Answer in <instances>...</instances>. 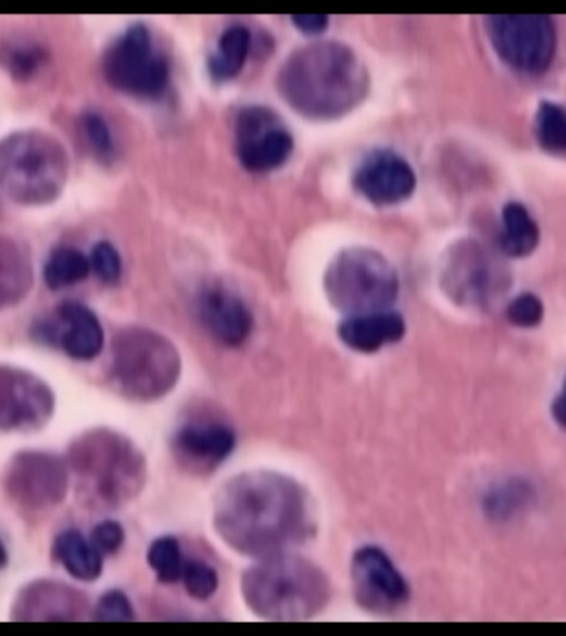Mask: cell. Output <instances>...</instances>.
I'll list each match as a JSON object with an SVG mask.
<instances>
[{"label": "cell", "mask_w": 566, "mask_h": 636, "mask_svg": "<svg viewBox=\"0 0 566 636\" xmlns=\"http://www.w3.org/2000/svg\"><path fill=\"white\" fill-rule=\"evenodd\" d=\"M212 515L221 540L255 560L293 552L314 532L304 488L271 470H250L229 479L216 496Z\"/></svg>", "instance_id": "1"}, {"label": "cell", "mask_w": 566, "mask_h": 636, "mask_svg": "<svg viewBox=\"0 0 566 636\" xmlns=\"http://www.w3.org/2000/svg\"><path fill=\"white\" fill-rule=\"evenodd\" d=\"M276 86L285 103L312 119L345 115L365 97L368 73L345 43L317 41L296 49L282 63Z\"/></svg>", "instance_id": "2"}, {"label": "cell", "mask_w": 566, "mask_h": 636, "mask_svg": "<svg viewBox=\"0 0 566 636\" xmlns=\"http://www.w3.org/2000/svg\"><path fill=\"white\" fill-rule=\"evenodd\" d=\"M65 463L75 480L77 497L94 510L126 505L139 494L147 478L146 459L137 446L105 428L74 439Z\"/></svg>", "instance_id": "3"}, {"label": "cell", "mask_w": 566, "mask_h": 636, "mask_svg": "<svg viewBox=\"0 0 566 636\" xmlns=\"http://www.w3.org/2000/svg\"><path fill=\"white\" fill-rule=\"evenodd\" d=\"M248 607L268 621H304L329 601L326 574L312 561L293 552L256 560L241 576Z\"/></svg>", "instance_id": "4"}, {"label": "cell", "mask_w": 566, "mask_h": 636, "mask_svg": "<svg viewBox=\"0 0 566 636\" xmlns=\"http://www.w3.org/2000/svg\"><path fill=\"white\" fill-rule=\"evenodd\" d=\"M70 170L66 149L54 137L25 129L0 140V190L24 206H39L60 196Z\"/></svg>", "instance_id": "5"}, {"label": "cell", "mask_w": 566, "mask_h": 636, "mask_svg": "<svg viewBox=\"0 0 566 636\" xmlns=\"http://www.w3.org/2000/svg\"><path fill=\"white\" fill-rule=\"evenodd\" d=\"M109 372L115 387L125 396L155 400L176 385L180 357L163 335L145 327H127L113 340Z\"/></svg>", "instance_id": "6"}, {"label": "cell", "mask_w": 566, "mask_h": 636, "mask_svg": "<svg viewBox=\"0 0 566 636\" xmlns=\"http://www.w3.org/2000/svg\"><path fill=\"white\" fill-rule=\"evenodd\" d=\"M324 284L333 305L349 315L386 311L398 293L391 264L376 250L364 247L339 252L328 265Z\"/></svg>", "instance_id": "7"}, {"label": "cell", "mask_w": 566, "mask_h": 636, "mask_svg": "<svg viewBox=\"0 0 566 636\" xmlns=\"http://www.w3.org/2000/svg\"><path fill=\"white\" fill-rule=\"evenodd\" d=\"M102 72L106 82L123 93L155 100L169 83V64L154 44L148 28L128 27L105 51Z\"/></svg>", "instance_id": "8"}, {"label": "cell", "mask_w": 566, "mask_h": 636, "mask_svg": "<svg viewBox=\"0 0 566 636\" xmlns=\"http://www.w3.org/2000/svg\"><path fill=\"white\" fill-rule=\"evenodd\" d=\"M486 31L496 54L516 71L539 74L554 59L556 29L548 15H488Z\"/></svg>", "instance_id": "9"}, {"label": "cell", "mask_w": 566, "mask_h": 636, "mask_svg": "<svg viewBox=\"0 0 566 636\" xmlns=\"http://www.w3.org/2000/svg\"><path fill=\"white\" fill-rule=\"evenodd\" d=\"M70 473L57 456L24 450L15 453L2 473V487L9 499L22 510L44 512L66 497Z\"/></svg>", "instance_id": "10"}, {"label": "cell", "mask_w": 566, "mask_h": 636, "mask_svg": "<svg viewBox=\"0 0 566 636\" xmlns=\"http://www.w3.org/2000/svg\"><path fill=\"white\" fill-rule=\"evenodd\" d=\"M235 149L241 166L266 173L282 166L293 152V137L279 117L262 105L242 107L234 124Z\"/></svg>", "instance_id": "11"}, {"label": "cell", "mask_w": 566, "mask_h": 636, "mask_svg": "<svg viewBox=\"0 0 566 636\" xmlns=\"http://www.w3.org/2000/svg\"><path fill=\"white\" fill-rule=\"evenodd\" d=\"M350 577L356 602L366 611L390 614L409 601L408 582L388 554L378 546L358 549L350 562Z\"/></svg>", "instance_id": "12"}, {"label": "cell", "mask_w": 566, "mask_h": 636, "mask_svg": "<svg viewBox=\"0 0 566 636\" xmlns=\"http://www.w3.org/2000/svg\"><path fill=\"white\" fill-rule=\"evenodd\" d=\"M54 396L48 384L25 369L0 365V430L32 431L51 418Z\"/></svg>", "instance_id": "13"}, {"label": "cell", "mask_w": 566, "mask_h": 636, "mask_svg": "<svg viewBox=\"0 0 566 636\" xmlns=\"http://www.w3.org/2000/svg\"><path fill=\"white\" fill-rule=\"evenodd\" d=\"M237 435L226 421L195 418L174 432L171 450L176 460L189 471L206 473L218 468L233 452Z\"/></svg>", "instance_id": "14"}, {"label": "cell", "mask_w": 566, "mask_h": 636, "mask_svg": "<svg viewBox=\"0 0 566 636\" xmlns=\"http://www.w3.org/2000/svg\"><path fill=\"white\" fill-rule=\"evenodd\" d=\"M353 185L368 201L390 206L411 196L416 188V174L401 155L378 148L369 152L358 164Z\"/></svg>", "instance_id": "15"}, {"label": "cell", "mask_w": 566, "mask_h": 636, "mask_svg": "<svg viewBox=\"0 0 566 636\" xmlns=\"http://www.w3.org/2000/svg\"><path fill=\"white\" fill-rule=\"evenodd\" d=\"M87 612V598L80 590L55 580H38L17 594L12 618L20 622H69L81 621Z\"/></svg>", "instance_id": "16"}, {"label": "cell", "mask_w": 566, "mask_h": 636, "mask_svg": "<svg viewBox=\"0 0 566 636\" xmlns=\"http://www.w3.org/2000/svg\"><path fill=\"white\" fill-rule=\"evenodd\" d=\"M42 338L54 342L72 358L90 361L96 357L104 344V332L95 313L77 301L59 305L53 321L39 329Z\"/></svg>", "instance_id": "17"}, {"label": "cell", "mask_w": 566, "mask_h": 636, "mask_svg": "<svg viewBox=\"0 0 566 636\" xmlns=\"http://www.w3.org/2000/svg\"><path fill=\"white\" fill-rule=\"evenodd\" d=\"M494 265L479 244L459 243L449 257L442 274V284L454 301L465 304L484 303L499 286Z\"/></svg>", "instance_id": "18"}, {"label": "cell", "mask_w": 566, "mask_h": 636, "mask_svg": "<svg viewBox=\"0 0 566 636\" xmlns=\"http://www.w3.org/2000/svg\"><path fill=\"white\" fill-rule=\"evenodd\" d=\"M197 311L207 331L227 346H239L249 337L253 319L245 303L222 285L203 288Z\"/></svg>", "instance_id": "19"}, {"label": "cell", "mask_w": 566, "mask_h": 636, "mask_svg": "<svg viewBox=\"0 0 566 636\" xmlns=\"http://www.w3.org/2000/svg\"><path fill=\"white\" fill-rule=\"evenodd\" d=\"M405 331L402 316L388 311L350 315L338 326L343 343L363 353H373L384 345L399 341Z\"/></svg>", "instance_id": "20"}, {"label": "cell", "mask_w": 566, "mask_h": 636, "mask_svg": "<svg viewBox=\"0 0 566 636\" xmlns=\"http://www.w3.org/2000/svg\"><path fill=\"white\" fill-rule=\"evenodd\" d=\"M537 500L536 486L522 476L497 480L485 490L481 507L493 522L506 523L524 514Z\"/></svg>", "instance_id": "21"}, {"label": "cell", "mask_w": 566, "mask_h": 636, "mask_svg": "<svg viewBox=\"0 0 566 636\" xmlns=\"http://www.w3.org/2000/svg\"><path fill=\"white\" fill-rule=\"evenodd\" d=\"M33 283L28 253L13 239L0 234V310L22 301Z\"/></svg>", "instance_id": "22"}, {"label": "cell", "mask_w": 566, "mask_h": 636, "mask_svg": "<svg viewBox=\"0 0 566 636\" xmlns=\"http://www.w3.org/2000/svg\"><path fill=\"white\" fill-rule=\"evenodd\" d=\"M53 553L64 570L76 580L92 582L102 574L104 556L90 538L76 529H66L56 535Z\"/></svg>", "instance_id": "23"}, {"label": "cell", "mask_w": 566, "mask_h": 636, "mask_svg": "<svg viewBox=\"0 0 566 636\" xmlns=\"http://www.w3.org/2000/svg\"><path fill=\"white\" fill-rule=\"evenodd\" d=\"M46 46L36 39L14 37L0 43V65L20 83L34 80L49 62Z\"/></svg>", "instance_id": "24"}, {"label": "cell", "mask_w": 566, "mask_h": 636, "mask_svg": "<svg viewBox=\"0 0 566 636\" xmlns=\"http://www.w3.org/2000/svg\"><path fill=\"white\" fill-rule=\"evenodd\" d=\"M251 48V33L245 25L232 24L220 34L208 60V71L218 82L234 79L243 69Z\"/></svg>", "instance_id": "25"}, {"label": "cell", "mask_w": 566, "mask_h": 636, "mask_svg": "<svg viewBox=\"0 0 566 636\" xmlns=\"http://www.w3.org/2000/svg\"><path fill=\"white\" fill-rule=\"evenodd\" d=\"M500 244L511 257H526L536 248L539 230L524 205L507 202L502 209V229Z\"/></svg>", "instance_id": "26"}, {"label": "cell", "mask_w": 566, "mask_h": 636, "mask_svg": "<svg viewBox=\"0 0 566 636\" xmlns=\"http://www.w3.org/2000/svg\"><path fill=\"white\" fill-rule=\"evenodd\" d=\"M91 271L88 258L73 247H60L49 256L43 278L52 290L74 285L87 278Z\"/></svg>", "instance_id": "27"}, {"label": "cell", "mask_w": 566, "mask_h": 636, "mask_svg": "<svg viewBox=\"0 0 566 636\" xmlns=\"http://www.w3.org/2000/svg\"><path fill=\"white\" fill-rule=\"evenodd\" d=\"M146 560L158 582L163 584L180 582L186 559L175 536L156 538L147 549Z\"/></svg>", "instance_id": "28"}, {"label": "cell", "mask_w": 566, "mask_h": 636, "mask_svg": "<svg viewBox=\"0 0 566 636\" xmlns=\"http://www.w3.org/2000/svg\"><path fill=\"white\" fill-rule=\"evenodd\" d=\"M538 144L547 152L563 154L566 148V115L562 105L542 102L534 122Z\"/></svg>", "instance_id": "29"}, {"label": "cell", "mask_w": 566, "mask_h": 636, "mask_svg": "<svg viewBox=\"0 0 566 636\" xmlns=\"http://www.w3.org/2000/svg\"><path fill=\"white\" fill-rule=\"evenodd\" d=\"M80 129L95 157L103 161L113 159L115 140L106 118L97 111L87 110L80 117Z\"/></svg>", "instance_id": "30"}, {"label": "cell", "mask_w": 566, "mask_h": 636, "mask_svg": "<svg viewBox=\"0 0 566 636\" xmlns=\"http://www.w3.org/2000/svg\"><path fill=\"white\" fill-rule=\"evenodd\" d=\"M180 582L190 597L197 601H207L218 590L219 575L216 569L205 561L186 560Z\"/></svg>", "instance_id": "31"}, {"label": "cell", "mask_w": 566, "mask_h": 636, "mask_svg": "<svg viewBox=\"0 0 566 636\" xmlns=\"http://www.w3.org/2000/svg\"><path fill=\"white\" fill-rule=\"evenodd\" d=\"M90 268L105 284H115L122 275V259L117 249L106 240L96 242L88 257Z\"/></svg>", "instance_id": "32"}, {"label": "cell", "mask_w": 566, "mask_h": 636, "mask_svg": "<svg viewBox=\"0 0 566 636\" xmlns=\"http://www.w3.org/2000/svg\"><path fill=\"white\" fill-rule=\"evenodd\" d=\"M93 617L99 622H127L135 618L128 596L120 590L105 592L96 603Z\"/></svg>", "instance_id": "33"}, {"label": "cell", "mask_w": 566, "mask_h": 636, "mask_svg": "<svg viewBox=\"0 0 566 636\" xmlns=\"http://www.w3.org/2000/svg\"><path fill=\"white\" fill-rule=\"evenodd\" d=\"M88 538L105 557L120 550L125 541V530L118 521L107 519L98 522Z\"/></svg>", "instance_id": "34"}, {"label": "cell", "mask_w": 566, "mask_h": 636, "mask_svg": "<svg viewBox=\"0 0 566 636\" xmlns=\"http://www.w3.org/2000/svg\"><path fill=\"white\" fill-rule=\"evenodd\" d=\"M543 312L541 300L532 293L518 295L507 306L509 320L521 327L537 325L543 317Z\"/></svg>", "instance_id": "35"}, {"label": "cell", "mask_w": 566, "mask_h": 636, "mask_svg": "<svg viewBox=\"0 0 566 636\" xmlns=\"http://www.w3.org/2000/svg\"><path fill=\"white\" fill-rule=\"evenodd\" d=\"M292 22L305 34H319L328 25V17L324 14H295Z\"/></svg>", "instance_id": "36"}, {"label": "cell", "mask_w": 566, "mask_h": 636, "mask_svg": "<svg viewBox=\"0 0 566 636\" xmlns=\"http://www.w3.org/2000/svg\"><path fill=\"white\" fill-rule=\"evenodd\" d=\"M554 410H555V416L560 417L562 421L564 419V397L563 395L560 397H558V399L556 400V404L554 406Z\"/></svg>", "instance_id": "37"}, {"label": "cell", "mask_w": 566, "mask_h": 636, "mask_svg": "<svg viewBox=\"0 0 566 636\" xmlns=\"http://www.w3.org/2000/svg\"><path fill=\"white\" fill-rule=\"evenodd\" d=\"M7 560H8L7 551L0 540V570L6 565Z\"/></svg>", "instance_id": "38"}]
</instances>
